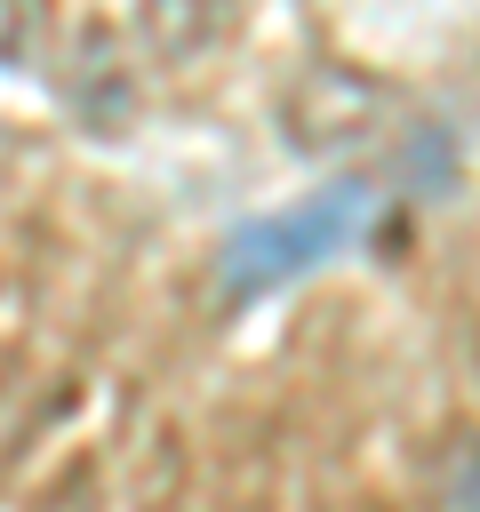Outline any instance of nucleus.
Wrapping results in <instances>:
<instances>
[{
    "instance_id": "1",
    "label": "nucleus",
    "mask_w": 480,
    "mask_h": 512,
    "mask_svg": "<svg viewBox=\"0 0 480 512\" xmlns=\"http://www.w3.org/2000/svg\"><path fill=\"white\" fill-rule=\"evenodd\" d=\"M368 224H376V184H360V176L320 184V192L296 200L288 216H256V224H240V232L224 240V272H216V288H224V304H256V296H272L280 280H304V272L328 264L336 248H352Z\"/></svg>"
},
{
    "instance_id": "2",
    "label": "nucleus",
    "mask_w": 480,
    "mask_h": 512,
    "mask_svg": "<svg viewBox=\"0 0 480 512\" xmlns=\"http://www.w3.org/2000/svg\"><path fill=\"white\" fill-rule=\"evenodd\" d=\"M216 24H224L216 0H144V40H152V56H184V48H200Z\"/></svg>"
},
{
    "instance_id": "3",
    "label": "nucleus",
    "mask_w": 480,
    "mask_h": 512,
    "mask_svg": "<svg viewBox=\"0 0 480 512\" xmlns=\"http://www.w3.org/2000/svg\"><path fill=\"white\" fill-rule=\"evenodd\" d=\"M432 504H440V512H480V440H456V448L440 456Z\"/></svg>"
}]
</instances>
